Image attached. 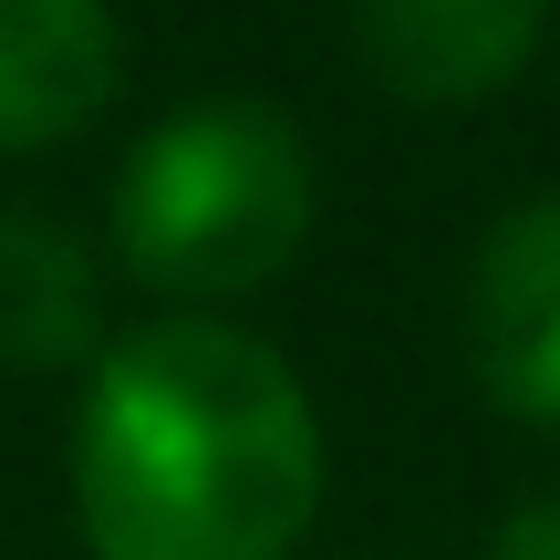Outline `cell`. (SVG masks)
<instances>
[{
    "mask_svg": "<svg viewBox=\"0 0 560 560\" xmlns=\"http://www.w3.org/2000/svg\"><path fill=\"white\" fill-rule=\"evenodd\" d=\"M322 509V416L291 353L166 312L83 363L73 529L94 560H291Z\"/></svg>",
    "mask_w": 560,
    "mask_h": 560,
    "instance_id": "obj_1",
    "label": "cell"
},
{
    "mask_svg": "<svg viewBox=\"0 0 560 560\" xmlns=\"http://www.w3.org/2000/svg\"><path fill=\"white\" fill-rule=\"evenodd\" d=\"M322 219V177L312 145L280 104L249 94H208L156 115L115 166V198H104V240L115 270L145 280L177 312H219V301L270 291L280 270L312 249Z\"/></svg>",
    "mask_w": 560,
    "mask_h": 560,
    "instance_id": "obj_2",
    "label": "cell"
},
{
    "mask_svg": "<svg viewBox=\"0 0 560 560\" xmlns=\"http://www.w3.org/2000/svg\"><path fill=\"white\" fill-rule=\"evenodd\" d=\"M467 374L499 416L560 436V198L488 219L467 260Z\"/></svg>",
    "mask_w": 560,
    "mask_h": 560,
    "instance_id": "obj_3",
    "label": "cell"
},
{
    "mask_svg": "<svg viewBox=\"0 0 560 560\" xmlns=\"http://www.w3.org/2000/svg\"><path fill=\"white\" fill-rule=\"evenodd\" d=\"M550 42V0H353V52L395 104H488Z\"/></svg>",
    "mask_w": 560,
    "mask_h": 560,
    "instance_id": "obj_4",
    "label": "cell"
},
{
    "mask_svg": "<svg viewBox=\"0 0 560 560\" xmlns=\"http://www.w3.org/2000/svg\"><path fill=\"white\" fill-rule=\"evenodd\" d=\"M125 83V32L104 0H0V156L73 145Z\"/></svg>",
    "mask_w": 560,
    "mask_h": 560,
    "instance_id": "obj_5",
    "label": "cell"
},
{
    "mask_svg": "<svg viewBox=\"0 0 560 560\" xmlns=\"http://www.w3.org/2000/svg\"><path fill=\"white\" fill-rule=\"evenodd\" d=\"M104 353V260L52 208H0V374H62Z\"/></svg>",
    "mask_w": 560,
    "mask_h": 560,
    "instance_id": "obj_6",
    "label": "cell"
},
{
    "mask_svg": "<svg viewBox=\"0 0 560 560\" xmlns=\"http://www.w3.org/2000/svg\"><path fill=\"white\" fill-rule=\"evenodd\" d=\"M488 560H560V488L550 499H520L499 520V540H488Z\"/></svg>",
    "mask_w": 560,
    "mask_h": 560,
    "instance_id": "obj_7",
    "label": "cell"
}]
</instances>
